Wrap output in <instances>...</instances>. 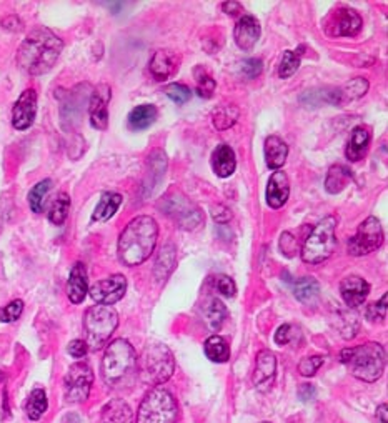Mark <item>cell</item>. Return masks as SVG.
Returning <instances> with one entry per match:
<instances>
[{"label":"cell","instance_id":"obj_4","mask_svg":"<svg viewBox=\"0 0 388 423\" xmlns=\"http://www.w3.org/2000/svg\"><path fill=\"white\" fill-rule=\"evenodd\" d=\"M137 370V354L125 338H117L105 350L102 359V378L112 389L129 380Z\"/></svg>","mask_w":388,"mask_h":423},{"label":"cell","instance_id":"obj_2","mask_svg":"<svg viewBox=\"0 0 388 423\" xmlns=\"http://www.w3.org/2000/svg\"><path fill=\"white\" fill-rule=\"evenodd\" d=\"M158 226L155 219L139 215L130 220L118 239V258L123 265H142L157 245Z\"/></svg>","mask_w":388,"mask_h":423},{"label":"cell","instance_id":"obj_22","mask_svg":"<svg viewBox=\"0 0 388 423\" xmlns=\"http://www.w3.org/2000/svg\"><path fill=\"white\" fill-rule=\"evenodd\" d=\"M87 292H89V284H87V270L85 265L81 262H77L72 267L69 275V282H67V295L69 300L78 305L85 300Z\"/></svg>","mask_w":388,"mask_h":423},{"label":"cell","instance_id":"obj_26","mask_svg":"<svg viewBox=\"0 0 388 423\" xmlns=\"http://www.w3.org/2000/svg\"><path fill=\"white\" fill-rule=\"evenodd\" d=\"M122 204V195L117 192H105L100 197L99 204H97L94 215H92V222H107L112 219Z\"/></svg>","mask_w":388,"mask_h":423},{"label":"cell","instance_id":"obj_30","mask_svg":"<svg viewBox=\"0 0 388 423\" xmlns=\"http://www.w3.org/2000/svg\"><path fill=\"white\" fill-rule=\"evenodd\" d=\"M175 262H177V252H175V247L172 244H165L158 252L155 268L153 273L158 280H167V277L170 275V272L174 270Z\"/></svg>","mask_w":388,"mask_h":423},{"label":"cell","instance_id":"obj_42","mask_svg":"<svg viewBox=\"0 0 388 423\" xmlns=\"http://www.w3.org/2000/svg\"><path fill=\"white\" fill-rule=\"evenodd\" d=\"M22 310H24V302L22 300L11 302L8 305H6L2 310H0V321H6V324L15 321L22 315Z\"/></svg>","mask_w":388,"mask_h":423},{"label":"cell","instance_id":"obj_41","mask_svg":"<svg viewBox=\"0 0 388 423\" xmlns=\"http://www.w3.org/2000/svg\"><path fill=\"white\" fill-rule=\"evenodd\" d=\"M324 356L321 355H312V356H305L302 359V362L298 363V372L302 373L303 377H314L321 365H324Z\"/></svg>","mask_w":388,"mask_h":423},{"label":"cell","instance_id":"obj_20","mask_svg":"<svg viewBox=\"0 0 388 423\" xmlns=\"http://www.w3.org/2000/svg\"><path fill=\"white\" fill-rule=\"evenodd\" d=\"M233 37H235L237 46L242 50H252L255 43L260 39V24L254 15H244L237 22L235 30H233Z\"/></svg>","mask_w":388,"mask_h":423},{"label":"cell","instance_id":"obj_38","mask_svg":"<svg viewBox=\"0 0 388 423\" xmlns=\"http://www.w3.org/2000/svg\"><path fill=\"white\" fill-rule=\"evenodd\" d=\"M50 187H52V180L46 179L42 180V182H39L32 190L29 192V205L35 214H41L43 210V200H46V195L48 193V190H50Z\"/></svg>","mask_w":388,"mask_h":423},{"label":"cell","instance_id":"obj_11","mask_svg":"<svg viewBox=\"0 0 388 423\" xmlns=\"http://www.w3.org/2000/svg\"><path fill=\"white\" fill-rule=\"evenodd\" d=\"M92 383H94V372L90 365L77 362L69 368L64 378L65 398L70 403H82L89 398Z\"/></svg>","mask_w":388,"mask_h":423},{"label":"cell","instance_id":"obj_32","mask_svg":"<svg viewBox=\"0 0 388 423\" xmlns=\"http://www.w3.org/2000/svg\"><path fill=\"white\" fill-rule=\"evenodd\" d=\"M205 355L215 363H225L230 359V347L220 335H212L205 342Z\"/></svg>","mask_w":388,"mask_h":423},{"label":"cell","instance_id":"obj_7","mask_svg":"<svg viewBox=\"0 0 388 423\" xmlns=\"http://www.w3.org/2000/svg\"><path fill=\"white\" fill-rule=\"evenodd\" d=\"M177 418L179 405L164 387L148 390L137 412V423H175Z\"/></svg>","mask_w":388,"mask_h":423},{"label":"cell","instance_id":"obj_16","mask_svg":"<svg viewBox=\"0 0 388 423\" xmlns=\"http://www.w3.org/2000/svg\"><path fill=\"white\" fill-rule=\"evenodd\" d=\"M275 372H277L275 355H273L270 350L258 352L257 363H255L254 377H252L254 385L260 390L270 389L273 378H275Z\"/></svg>","mask_w":388,"mask_h":423},{"label":"cell","instance_id":"obj_49","mask_svg":"<svg viewBox=\"0 0 388 423\" xmlns=\"http://www.w3.org/2000/svg\"><path fill=\"white\" fill-rule=\"evenodd\" d=\"M212 217H214L215 222L225 223V222H228V220H230L232 214L228 212V209H225V207L219 205V207H215L214 212H212Z\"/></svg>","mask_w":388,"mask_h":423},{"label":"cell","instance_id":"obj_21","mask_svg":"<svg viewBox=\"0 0 388 423\" xmlns=\"http://www.w3.org/2000/svg\"><path fill=\"white\" fill-rule=\"evenodd\" d=\"M370 142H372V130L367 125H359L352 130L347 144V158L350 162H359L367 155Z\"/></svg>","mask_w":388,"mask_h":423},{"label":"cell","instance_id":"obj_3","mask_svg":"<svg viewBox=\"0 0 388 423\" xmlns=\"http://www.w3.org/2000/svg\"><path fill=\"white\" fill-rule=\"evenodd\" d=\"M340 362L350 370V373L361 382L373 383L382 377L385 370V348L377 342L345 348L340 354Z\"/></svg>","mask_w":388,"mask_h":423},{"label":"cell","instance_id":"obj_15","mask_svg":"<svg viewBox=\"0 0 388 423\" xmlns=\"http://www.w3.org/2000/svg\"><path fill=\"white\" fill-rule=\"evenodd\" d=\"M112 99V92L110 87L102 85L95 87L94 94L90 97L89 113H90V123L92 127H95L97 130H105L109 127V102Z\"/></svg>","mask_w":388,"mask_h":423},{"label":"cell","instance_id":"obj_46","mask_svg":"<svg viewBox=\"0 0 388 423\" xmlns=\"http://www.w3.org/2000/svg\"><path fill=\"white\" fill-rule=\"evenodd\" d=\"M280 249H282V252H284V255H286V257H293L295 252H297V240H295V237L292 235V233H289V232L282 233Z\"/></svg>","mask_w":388,"mask_h":423},{"label":"cell","instance_id":"obj_44","mask_svg":"<svg viewBox=\"0 0 388 423\" xmlns=\"http://www.w3.org/2000/svg\"><path fill=\"white\" fill-rule=\"evenodd\" d=\"M367 317L370 320H385L387 319V295H383L380 302H375L367 308Z\"/></svg>","mask_w":388,"mask_h":423},{"label":"cell","instance_id":"obj_18","mask_svg":"<svg viewBox=\"0 0 388 423\" xmlns=\"http://www.w3.org/2000/svg\"><path fill=\"white\" fill-rule=\"evenodd\" d=\"M179 55L172 50H157L150 59V74L158 82H164L167 78L174 76L179 69Z\"/></svg>","mask_w":388,"mask_h":423},{"label":"cell","instance_id":"obj_25","mask_svg":"<svg viewBox=\"0 0 388 423\" xmlns=\"http://www.w3.org/2000/svg\"><path fill=\"white\" fill-rule=\"evenodd\" d=\"M157 116H158V112L153 105H150V104L139 105V107H135L129 113L127 125H129L130 130H135V132L145 130L157 120Z\"/></svg>","mask_w":388,"mask_h":423},{"label":"cell","instance_id":"obj_17","mask_svg":"<svg viewBox=\"0 0 388 423\" xmlns=\"http://www.w3.org/2000/svg\"><path fill=\"white\" fill-rule=\"evenodd\" d=\"M368 293H370L368 282H365L361 277L348 275L342 280L340 295H342L343 302H345L348 307H352V308L360 307L361 303L367 300Z\"/></svg>","mask_w":388,"mask_h":423},{"label":"cell","instance_id":"obj_24","mask_svg":"<svg viewBox=\"0 0 388 423\" xmlns=\"http://www.w3.org/2000/svg\"><path fill=\"white\" fill-rule=\"evenodd\" d=\"M265 162L267 167L272 170H280V167L285 164L286 155H289V147L280 137L270 135L265 140Z\"/></svg>","mask_w":388,"mask_h":423},{"label":"cell","instance_id":"obj_37","mask_svg":"<svg viewBox=\"0 0 388 423\" xmlns=\"http://www.w3.org/2000/svg\"><path fill=\"white\" fill-rule=\"evenodd\" d=\"M303 48L305 47H300L297 48V50H286L284 55H282V60H280V65H279V76L282 78H289L292 77L295 72H297L298 67H300V55L303 54Z\"/></svg>","mask_w":388,"mask_h":423},{"label":"cell","instance_id":"obj_13","mask_svg":"<svg viewBox=\"0 0 388 423\" xmlns=\"http://www.w3.org/2000/svg\"><path fill=\"white\" fill-rule=\"evenodd\" d=\"M127 292V280L120 273L107 277V279L95 282L90 289V297L99 303V305H113L122 300Z\"/></svg>","mask_w":388,"mask_h":423},{"label":"cell","instance_id":"obj_27","mask_svg":"<svg viewBox=\"0 0 388 423\" xmlns=\"http://www.w3.org/2000/svg\"><path fill=\"white\" fill-rule=\"evenodd\" d=\"M102 423H132V410L123 400L116 398L102 408Z\"/></svg>","mask_w":388,"mask_h":423},{"label":"cell","instance_id":"obj_51","mask_svg":"<svg viewBox=\"0 0 388 423\" xmlns=\"http://www.w3.org/2000/svg\"><path fill=\"white\" fill-rule=\"evenodd\" d=\"M315 389L312 385H308V383H303L302 385V389H300V391H298V395H300V398L303 400V402H308V400H312L315 396Z\"/></svg>","mask_w":388,"mask_h":423},{"label":"cell","instance_id":"obj_6","mask_svg":"<svg viewBox=\"0 0 388 423\" xmlns=\"http://www.w3.org/2000/svg\"><path fill=\"white\" fill-rule=\"evenodd\" d=\"M337 223L338 219L335 215H328V217L321 219L317 223L310 235L307 237V240L303 242V262L308 263V265H319V263L332 257L335 249H337V237H335Z\"/></svg>","mask_w":388,"mask_h":423},{"label":"cell","instance_id":"obj_12","mask_svg":"<svg viewBox=\"0 0 388 423\" xmlns=\"http://www.w3.org/2000/svg\"><path fill=\"white\" fill-rule=\"evenodd\" d=\"M363 20L355 11L340 7L333 11L325 20V32L330 37H355L361 30Z\"/></svg>","mask_w":388,"mask_h":423},{"label":"cell","instance_id":"obj_19","mask_svg":"<svg viewBox=\"0 0 388 423\" xmlns=\"http://www.w3.org/2000/svg\"><path fill=\"white\" fill-rule=\"evenodd\" d=\"M290 195V180L289 175L282 170H275L268 180L267 187V204L272 209H280L286 204Z\"/></svg>","mask_w":388,"mask_h":423},{"label":"cell","instance_id":"obj_43","mask_svg":"<svg viewBox=\"0 0 388 423\" xmlns=\"http://www.w3.org/2000/svg\"><path fill=\"white\" fill-rule=\"evenodd\" d=\"M214 284H215V289H217L219 292L223 295V297H228V298L235 297L237 285H235V282L230 279V277L217 275L214 279Z\"/></svg>","mask_w":388,"mask_h":423},{"label":"cell","instance_id":"obj_23","mask_svg":"<svg viewBox=\"0 0 388 423\" xmlns=\"http://www.w3.org/2000/svg\"><path fill=\"white\" fill-rule=\"evenodd\" d=\"M235 167H237L235 153H233V151L228 147V145L220 144L214 151V153H212V169H214V172L219 175V177L227 179L230 177V175H233Z\"/></svg>","mask_w":388,"mask_h":423},{"label":"cell","instance_id":"obj_50","mask_svg":"<svg viewBox=\"0 0 388 423\" xmlns=\"http://www.w3.org/2000/svg\"><path fill=\"white\" fill-rule=\"evenodd\" d=\"M222 11L227 15H237L242 12V6L240 2H235V0H232V2H223L222 4Z\"/></svg>","mask_w":388,"mask_h":423},{"label":"cell","instance_id":"obj_35","mask_svg":"<svg viewBox=\"0 0 388 423\" xmlns=\"http://www.w3.org/2000/svg\"><path fill=\"white\" fill-rule=\"evenodd\" d=\"M227 319V308L219 298L210 300L209 305L205 307V321L212 330H217L222 327L223 320Z\"/></svg>","mask_w":388,"mask_h":423},{"label":"cell","instance_id":"obj_5","mask_svg":"<svg viewBox=\"0 0 388 423\" xmlns=\"http://www.w3.org/2000/svg\"><path fill=\"white\" fill-rule=\"evenodd\" d=\"M137 370L145 383L160 387L174 375V354L164 343H150L137 359Z\"/></svg>","mask_w":388,"mask_h":423},{"label":"cell","instance_id":"obj_31","mask_svg":"<svg viewBox=\"0 0 388 423\" xmlns=\"http://www.w3.org/2000/svg\"><path fill=\"white\" fill-rule=\"evenodd\" d=\"M292 289L295 298L302 303L315 302L320 292L319 282H317L314 277H302V279L295 280Z\"/></svg>","mask_w":388,"mask_h":423},{"label":"cell","instance_id":"obj_29","mask_svg":"<svg viewBox=\"0 0 388 423\" xmlns=\"http://www.w3.org/2000/svg\"><path fill=\"white\" fill-rule=\"evenodd\" d=\"M352 180V172L345 165L330 167L327 179H325V190L328 193H340Z\"/></svg>","mask_w":388,"mask_h":423},{"label":"cell","instance_id":"obj_39","mask_svg":"<svg viewBox=\"0 0 388 423\" xmlns=\"http://www.w3.org/2000/svg\"><path fill=\"white\" fill-rule=\"evenodd\" d=\"M195 76H197V94L204 97V99H210V97L214 95L215 87H217L214 77L202 69L195 70Z\"/></svg>","mask_w":388,"mask_h":423},{"label":"cell","instance_id":"obj_47","mask_svg":"<svg viewBox=\"0 0 388 423\" xmlns=\"http://www.w3.org/2000/svg\"><path fill=\"white\" fill-rule=\"evenodd\" d=\"M67 352L74 359H82V356H85L87 352H89V345L83 340H72L69 343Z\"/></svg>","mask_w":388,"mask_h":423},{"label":"cell","instance_id":"obj_34","mask_svg":"<svg viewBox=\"0 0 388 423\" xmlns=\"http://www.w3.org/2000/svg\"><path fill=\"white\" fill-rule=\"evenodd\" d=\"M239 109L235 105H223V107L215 109L214 112V125L219 130H227L232 125H235V122L239 120Z\"/></svg>","mask_w":388,"mask_h":423},{"label":"cell","instance_id":"obj_52","mask_svg":"<svg viewBox=\"0 0 388 423\" xmlns=\"http://www.w3.org/2000/svg\"><path fill=\"white\" fill-rule=\"evenodd\" d=\"M388 407H387V403H382L380 407L377 408V417H380V420H382V423H388Z\"/></svg>","mask_w":388,"mask_h":423},{"label":"cell","instance_id":"obj_9","mask_svg":"<svg viewBox=\"0 0 388 423\" xmlns=\"http://www.w3.org/2000/svg\"><path fill=\"white\" fill-rule=\"evenodd\" d=\"M157 207L162 214L167 215L175 226L183 230H195L204 222L202 210L179 190H170L164 198H160Z\"/></svg>","mask_w":388,"mask_h":423},{"label":"cell","instance_id":"obj_28","mask_svg":"<svg viewBox=\"0 0 388 423\" xmlns=\"http://www.w3.org/2000/svg\"><path fill=\"white\" fill-rule=\"evenodd\" d=\"M368 90V81L363 77H355L348 81L345 85L337 89V105H345L350 100H356L363 97Z\"/></svg>","mask_w":388,"mask_h":423},{"label":"cell","instance_id":"obj_1","mask_svg":"<svg viewBox=\"0 0 388 423\" xmlns=\"http://www.w3.org/2000/svg\"><path fill=\"white\" fill-rule=\"evenodd\" d=\"M64 50L62 39L48 29H35L27 35L17 54V62L30 76H42L55 65Z\"/></svg>","mask_w":388,"mask_h":423},{"label":"cell","instance_id":"obj_45","mask_svg":"<svg viewBox=\"0 0 388 423\" xmlns=\"http://www.w3.org/2000/svg\"><path fill=\"white\" fill-rule=\"evenodd\" d=\"M262 69H263V65L260 59H249L242 64V74H244L247 78L258 77L260 74H262Z\"/></svg>","mask_w":388,"mask_h":423},{"label":"cell","instance_id":"obj_10","mask_svg":"<svg viewBox=\"0 0 388 423\" xmlns=\"http://www.w3.org/2000/svg\"><path fill=\"white\" fill-rule=\"evenodd\" d=\"M383 242V230L380 220L375 217H368L360 223L356 233L348 242V254L354 257H363L380 249Z\"/></svg>","mask_w":388,"mask_h":423},{"label":"cell","instance_id":"obj_8","mask_svg":"<svg viewBox=\"0 0 388 423\" xmlns=\"http://www.w3.org/2000/svg\"><path fill=\"white\" fill-rule=\"evenodd\" d=\"M87 345L92 350H100L110 340L118 327V315L109 305H94L85 312L83 317Z\"/></svg>","mask_w":388,"mask_h":423},{"label":"cell","instance_id":"obj_40","mask_svg":"<svg viewBox=\"0 0 388 423\" xmlns=\"http://www.w3.org/2000/svg\"><path fill=\"white\" fill-rule=\"evenodd\" d=\"M164 92L167 97H170L179 105L187 104L192 99V90L187 85H183V83H170V85L165 87Z\"/></svg>","mask_w":388,"mask_h":423},{"label":"cell","instance_id":"obj_36","mask_svg":"<svg viewBox=\"0 0 388 423\" xmlns=\"http://www.w3.org/2000/svg\"><path fill=\"white\" fill-rule=\"evenodd\" d=\"M70 210V197L67 193H59V197L55 198L54 204L50 207V212H48V220H50L54 226H62V223L67 220Z\"/></svg>","mask_w":388,"mask_h":423},{"label":"cell","instance_id":"obj_33","mask_svg":"<svg viewBox=\"0 0 388 423\" xmlns=\"http://www.w3.org/2000/svg\"><path fill=\"white\" fill-rule=\"evenodd\" d=\"M47 395L42 389H35L32 390V394L29 395L27 405H25V412H27V417L30 420H41L43 417V413L47 412Z\"/></svg>","mask_w":388,"mask_h":423},{"label":"cell","instance_id":"obj_14","mask_svg":"<svg viewBox=\"0 0 388 423\" xmlns=\"http://www.w3.org/2000/svg\"><path fill=\"white\" fill-rule=\"evenodd\" d=\"M37 116V92L27 89L22 92L12 109V125L17 130H27Z\"/></svg>","mask_w":388,"mask_h":423},{"label":"cell","instance_id":"obj_48","mask_svg":"<svg viewBox=\"0 0 388 423\" xmlns=\"http://www.w3.org/2000/svg\"><path fill=\"white\" fill-rule=\"evenodd\" d=\"M290 338H292V327L290 325H280L279 330L275 332V343L277 345H286V343L290 342Z\"/></svg>","mask_w":388,"mask_h":423}]
</instances>
